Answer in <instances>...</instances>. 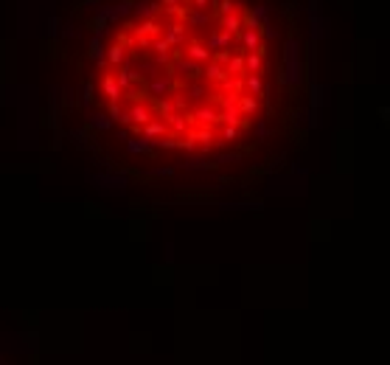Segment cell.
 <instances>
[{
  "label": "cell",
  "mask_w": 390,
  "mask_h": 365,
  "mask_svg": "<svg viewBox=\"0 0 390 365\" xmlns=\"http://www.w3.org/2000/svg\"><path fill=\"white\" fill-rule=\"evenodd\" d=\"M135 14H138V20L160 17V3H155V0H138V3H135Z\"/></svg>",
  "instance_id": "obj_1"
},
{
  "label": "cell",
  "mask_w": 390,
  "mask_h": 365,
  "mask_svg": "<svg viewBox=\"0 0 390 365\" xmlns=\"http://www.w3.org/2000/svg\"><path fill=\"white\" fill-rule=\"evenodd\" d=\"M104 48H107V45H104V39H98V37L90 39V56H93L96 62H101V59H104Z\"/></svg>",
  "instance_id": "obj_2"
},
{
  "label": "cell",
  "mask_w": 390,
  "mask_h": 365,
  "mask_svg": "<svg viewBox=\"0 0 390 365\" xmlns=\"http://www.w3.org/2000/svg\"><path fill=\"white\" fill-rule=\"evenodd\" d=\"M247 14L253 17V20H256L258 25H264V23H267V17H270V8H267V6H253V8H247Z\"/></svg>",
  "instance_id": "obj_3"
},
{
  "label": "cell",
  "mask_w": 390,
  "mask_h": 365,
  "mask_svg": "<svg viewBox=\"0 0 390 365\" xmlns=\"http://www.w3.org/2000/svg\"><path fill=\"white\" fill-rule=\"evenodd\" d=\"M126 149H129V152H149V143L141 138H135V140H126Z\"/></svg>",
  "instance_id": "obj_4"
},
{
  "label": "cell",
  "mask_w": 390,
  "mask_h": 365,
  "mask_svg": "<svg viewBox=\"0 0 390 365\" xmlns=\"http://www.w3.org/2000/svg\"><path fill=\"white\" fill-rule=\"evenodd\" d=\"M93 124L98 126V129H109V126H112V121H109L104 113H96V116H93Z\"/></svg>",
  "instance_id": "obj_5"
},
{
  "label": "cell",
  "mask_w": 390,
  "mask_h": 365,
  "mask_svg": "<svg viewBox=\"0 0 390 365\" xmlns=\"http://www.w3.org/2000/svg\"><path fill=\"white\" fill-rule=\"evenodd\" d=\"M188 8H199V11H211V0H188Z\"/></svg>",
  "instance_id": "obj_6"
},
{
  "label": "cell",
  "mask_w": 390,
  "mask_h": 365,
  "mask_svg": "<svg viewBox=\"0 0 390 365\" xmlns=\"http://www.w3.org/2000/svg\"><path fill=\"white\" fill-rule=\"evenodd\" d=\"M48 25H51L48 31H51V34H56V25H59V20H56V17H51V20H48Z\"/></svg>",
  "instance_id": "obj_7"
},
{
  "label": "cell",
  "mask_w": 390,
  "mask_h": 365,
  "mask_svg": "<svg viewBox=\"0 0 390 365\" xmlns=\"http://www.w3.org/2000/svg\"><path fill=\"white\" fill-rule=\"evenodd\" d=\"M96 3H98V0H85V6H96Z\"/></svg>",
  "instance_id": "obj_8"
}]
</instances>
